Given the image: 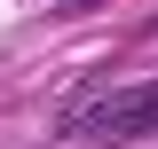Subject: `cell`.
Wrapping results in <instances>:
<instances>
[{
	"instance_id": "1",
	"label": "cell",
	"mask_w": 158,
	"mask_h": 149,
	"mask_svg": "<svg viewBox=\"0 0 158 149\" xmlns=\"http://www.w3.org/2000/svg\"><path fill=\"white\" fill-rule=\"evenodd\" d=\"M87 141H135V133H158V86H127V94H103L95 110L79 118Z\"/></svg>"
}]
</instances>
